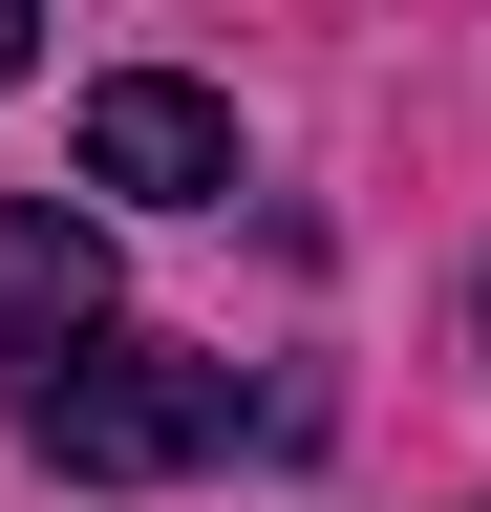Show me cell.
<instances>
[{"label": "cell", "instance_id": "cell-1", "mask_svg": "<svg viewBox=\"0 0 491 512\" xmlns=\"http://www.w3.org/2000/svg\"><path fill=\"white\" fill-rule=\"evenodd\" d=\"M22 448L86 470V491H150V470H193V448H235V363H193V342H86V363L22 384Z\"/></svg>", "mask_w": 491, "mask_h": 512}, {"label": "cell", "instance_id": "cell-3", "mask_svg": "<svg viewBox=\"0 0 491 512\" xmlns=\"http://www.w3.org/2000/svg\"><path fill=\"white\" fill-rule=\"evenodd\" d=\"M86 342H107V235L65 214V192H0V363L43 384V363H86Z\"/></svg>", "mask_w": 491, "mask_h": 512}, {"label": "cell", "instance_id": "cell-2", "mask_svg": "<svg viewBox=\"0 0 491 512\" xmlns=\"http://www.w3.org/2000/svg\"><path fill=\"white\" fill-rule=\"evenodd\" d=\"M86 192H150V214H193V192H235V107L171 86V64H129V86H86Z\"/></svg>", "mask_w": 491, "mask_h": 512}, {"label": "cell", "instance_id": "cell-4", "mask_svg": "<svg viewBox=\"0 0 491 512\" xmlns=\"http://www.w3.org/2000/svg\"><path fill=\"white\" fill-rule=\"evenodd\" d=\"M22 22H43V0H0V86H22Z\"/></svg>", "mask_w": 491, "mask_h": 512}]
</instances>
